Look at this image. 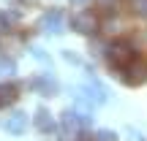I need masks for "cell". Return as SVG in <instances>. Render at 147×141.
<instances>
[{
	"mask_svg": "<svg viewBox=\"0 0 147 141\" xmlns=\"http://www.w3.org/2000/svg\"><path fill=\"white\" fill-rule=\"evenodd\" d=\"M98 27H101V22H98V16L93 11H79V14L71 16V30L82 33V35H95Z\"/></svg>",
	"mask_w": 147,
	"mask_h": 141,
	"instance_id": "obj_2",
	"label": "cell"
},
{
	"mask_svg": "<svg viewBox=\"0 0 147 141\" xmlns=\"http://www.w3.org/2000/svg\"><path fill=\"white\" fill-rule=\"evenodd\" d=\"M60 125H63V130H65V133L76 136V130H79V125H82V120H79V114H76V111L65 109L63 114H60Z\"/></svg>",
	"mask_w": 147,
	"mask_h": 141,
	"instance_id": "obj_9",
	"label": "cell"
},
{
	"mask_svg": "<svg viewBox=\"0 0 147 141\" xmlns=\"http://www.w3.org/2000/svg\"><path fill=\"white\" fill-rule=\"evenodd\" d=\"M16 98H19V87L11 82H3L0 84V109H5V106H14Z\"/></svg>",
	"mask_w": 147,
	"mask_h": 141,
	"instance_id": "obj_8",
	"label": "cell"
},
{
	"mask_svg": "<svg viewBox=\"0 0 147 141\" xmlns=\"http://www.w3.org/2000/svg\"><path fill=\"white\" fill-rule=\"evenodd\" d=\"M131 11L136 16H147V0H131Z\"/></svg>",
	"mask_w": 147,
	"mask_h": 141,
	"instance_id": "obj_13",
	"label": "cell"
},
{
	"mask_svg": "<svg viewBox=\"0 0 147 141\" xmlns=\"http://www.w3.org/2000/svg\"><path fill=\"white\" fill-rule=\"evenodd\" d=\"M38 27L41 30H47V33H63V11L60 8H49L47 14L41 16V22H38Z\"/></svg>",
	"mask_w": 147,
	"mask_h": 141,
	"instance_id": "obj_4",
	"label": "cell"
},
{
	"mask_svg": "<svg viewBox=\"0 0 147 141\" xmlns=\"http://www.w3.org/2000/svg\"><path fill=\"white\" fill-rule=\"evenodd\" d=\"M120 79H123L125 87H142V84L147 82V63L136 57L125 71H120Z\"/></svg>",
	"mask_w": 147,
	"mask_h": 141,
	"instance_id": "obj_3",
	"label": "cell"
},
{
	"mask_svg": "<svg viewBox=\"0 0 147 141\" xmlns=\"http://www.w3.org/2000/svg\"><path fill=\"white\" fill-rule=\"evenodd\" d=\"M30 87L38 90L41 95H55V92H57V79L49 76V73H44V76H36V79H33Z\"/></svg>",
	"mask_w": 147,
	"mask_h": 141,
	"instance_id": "obj_6",
	"label": "cell"
},
{
	"mask_svg": "<svg viewBox=\"0 0 147 141\" xmlns=\"http://www.w3.org/2000/svg\"><path fill=\"white\" fill-rule=\"evenodd\" d=\"M0 46H3V49H19V46H22V38L8 35V33H5V38L0 41Z\"/></svg>",
	"mask_w": 147,
	"mask_h": 141,
	"instance_id": "obj_12",
	"label": "cell"
},
{
	"mask_svg": "<svg viewBox=\"0 0 147 141\" xmlns=\"http://www.w3.org/2000/svg\"><path fill=\"white\" fill-rule=\"evenodd\" d=\"M71 5H82V3H87V0H68Z\"/></svg>",
	"mask_w": 147,
	"mask_h": 141,
	"instance_id": "obj_16",
	"label": "cell"
},
{
	"mask_svg": "<svg viewBox=\"0 0 147 141\" xmlns=\"http://www.w3.org/2000/svg\"><path fill=\"white\" fill-rule=\"evenodd\" d=\"M104 57H106V65H109L112 71L120 73V71H125L128 65L139 57V54H136V49H134V43H128V41H115V43L106 46Z\"/></svg>",
	"mask_w": 147,
	"mask_h": 141,
	"instance_id": "obj_1",
	"label": "cell"
},
{
	"mask_svg": "<svg viewBox=\"0 0 147 141\" xmlns=\"http://www.w3.org/2000/svg\"><path fill=\"white\" fill-rule=\"evenodd\" d=\"M33 125H36L41 133H55V128H57V125H55V117L49 114L47 109H38V111H36V117H33Z\"/></svg>",
	"mask_w": 147,
	"mask_h": 141,
	"instance_id": "obj_7",
	"label": "cell"
},
{
	"mask_svg": "<svg viewBox=\"0 0 147 141\" xmlns=\"http://www.w3.org/2000/svg\"><path fill=\"white\" fill-rule=\"evenodd\" d=\"M16 19H19L16 11H0V33H8L11 25H16Z\"/></svg>",
	"mask_w": 147,
	"mask_h": 141,
	"instance_id": "obj_10",
	"label": "cell"
},
{
	"mask_svg": "<svg viewBox=\"0 0 147 141\" xmlns=\"http://www.w3.org/2000/svg\"><path fill=\"white\" fill-rule=\"evenodd\" d=\"M3 128L8 133H14V136H22V133L27 130V114H25V111H14L11 117H5Z\"/></svg>",
	"mask_w": 147,
	"mask_h": 141,
	"instance_id": "obj_5",
	"label": "cell"
},
{
	"mask_svg": "<svg viewBox=\"0 0 147 141\" xmlns=\"http://www.w3.org/2000/svg\"><path fill=\"white\" fill-rule=\"evenodd\" d=\"M93 141H117V133H115V130H106V128H101V130H95Z\"/></svg>",
	"mask_w": 147,
	"mask_h": 141,
	"instance_id": "obj_11",
	"label": "cell"
},
{
	"mask_svg": "<svg viewBox=\"0 0 147 141\" xmlns=\"http://www.w3.org/2000/svg\"><path fill=\"white\" fill-rule=\"evenodd\" d=\"M95 5H98V8H104V11H112L117 5V0H95Z\"/></svg>",
	"mask_w": 147,
	"mask_h": 141,
	"instance_id": "obj_14",
	"label": "cell"
},
{
	"mask_svg": "<svg viewBox=\"0 0 147 141\" xmlns=\"http://www.w3.org/2000/svg\"><path fill=\"white\" fill-rule=\"evenodd\" d=\"M63 57H65V60H68V63H82V60H79V57H76V54H74V52H65V54H63Z\"/></svg>",
	"mask_w": 147,
	"mask_h": 141,
	"instance_id": "obj_15",
	"label": "cell"
}]
</instances>
